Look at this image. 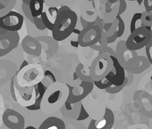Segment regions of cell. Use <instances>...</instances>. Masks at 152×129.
Returning a JSON list of instances; mask_svg holds the SVG:
<instances>
[{
	"label": "cell",
	"instance_id": "6da1fadb",
	"mask_svg": "<svg viewBox=\"0 0 152 129\" xmlns=\"http://www.w3.org/2000/svg\"><path fill=\"white\" fill-rule=\"evenodd\" d=\"M78 23V15L68 5H61L55 20L52 36L56 41H64L72 34Z\"/></svg>",
	"mask_w": 152,
	"mask_h": 129
},
{
	"label": "cell",
	"instance_id": "7a4b0ae2",
	"mask_svg": "<svg viewBox=\"0 0 152 129\" xmlns=\"http://www.w3.org/2000/svg\"><path fill=\"white\" fill-rule=\"evenodd\" d=\"M69 96V88L66 83L56 81L47 87L41 102V109L50 114L60 109Z\"/></svg>",
	"mask_w": 152,
	"mask_h": 129
},
{
	"label": "cell",
	"instance_id": "3957f363",
	"mask_svg": "<svg viewBox=\"0 0 152 129\" xmlns=\"http://www.w3.org/2000/svg\"><path fill=\"white\" fill-rule=\"evenodd\" d=\"M44 71L39 63H28L19 69L15 76V81L22 87H34L43 80Z\"/></svg>",
	"mask_w": 152,
	"mask_h": 129
},
{
	"label": "cell",
	"instance_id": "277c9868",
	"mask_svg": "<svg viewBox=\"0 0 152 129\" xmlns=\"http://www.w3.org/2000/svg\"><path fill=\"white\" fill-rule=\"evenodd\" d=\"M81 103H83L84 106L91 119L97 120L104 116L107 108L106 102L104 95L99 91L93 89V90L81 101Z\"/></svg>",
	"mask_w": 152,
	"mask_h": 129
},
{
	"label": "cell",
	"instance_id": "5b68a950",
	"mask_svg": "<svg viewBox=\"0 0 152 129\" xmlns=\"http://www.w3.org/2000/svg\"><path fill=\"white\" fill-rule=\"evenodd\" d=\"M113 60L107 53H99L89 66L91 77L94 81H99L105 77L112 71Z\"/></svg>",
	"mask_w": 152,
	"mask_h": 129
},
{
	"label": "cell",
	"instance_id": "8992f818",
	"mask_svg": "<svg viewBox=\"0 0 152 129\" xmlns=\"http://www.w3.org/2000/svg\"><path fill=\"white\" fill-rule=\"evenodd\" d=\"M151 30L141 26L132 32L126 40V47L132 50H139L146 47L151 40Z\"/></svg>",
	"mask_w": 152,
	"mask_h": 129
},
{
	"label": "cell",
	"instance_id": "52a82bcc",
	"mask_svg": "<svg viewBox=\"0 0 152 129\" xmlns=\"http://www.w3.org/2000/svg\"><path fill=\"white\" fill-rule=\"evenodd\" d=\"M116 57L119 64L124 68L125 70L129 71L136 62L138 53L135 50H129L126 47V40H120L116 45Z\"/></svg>",
	"mask_w": 152,
	"mask_h": 129
},
{
	"label": "cell",
	"instance_id": "ba28073f",
	"mask_svg": "<svg viewBox=\"0 0 152 129\" xmlns=\"http://www.w3.org/2000/svg\"><path fill=\"white\" fill-rule=\"evenodd\" d=\"M102 36V31L97 25L89 24L82 28L78 35V43L81 47H90L99 41Z\"/></svg>",
	"mask_w": 152,
	"mask_h": 129
},
{
	"label": "cell",
	"instance_id": "9c48e42d",
	"mask_svg": "<svg viewBox=\"0 0 152 129\" xmlns=\"http://www.w3.org/2000/svg\"><path fill=\"white\" fill-rule=\"evenodd\" d=\"M66 85L69 88V96L66 101L71 103L82 101L94 87V82L89 81H81L79 85L76 86H72L69 84Z\"/></svg>",
	"mask_w": 152,
	"mask_h": 129
},
{
	"label": "cell",
	"instance_id": "30bf717a",
	"mask_svg": "<svg viewBox=\"0 0 152 129\" xmlns=\"http://www.w3.org/2000/svg\"><path fill=\"white\" fill-rule=\"evenodd\" d=\"M24 16L16 11H10L5 15L0 17V27L7 31L15 32L22 28Z\"/></svg>",
	"mask_w": 152,
	"mask_h": 129
},
{
	"label": "cell",
	"instance_id": "8fae6325",
	"mask_svg": "<svg viewBox=\"0 0 152 129\" xmlns=\"http://www.w3.org/2000/svg\"><path fill=\"white\" fill-rule=\"evenodd\" d=\"M20 42V36L17 31H7L0 34V57L5 56L17 48Z\"/></svg>",
	"mask_w": 152,
	"mask_h": 129
},
{
	"label": "cell",
	"instance_id": "7c38bea8",
	"mask_svg": "<svg viewBox=\"0 0 152 129\" xmlns=\"http://www.w3.org/2000/svg\"><path fill=\"white\" fill-rule=\"evenodd\" d=\"M2 120L5 126L9 129H24L25 125L24 116L12 109L5 110L2 114Z\"/></svg>",
	"mask_w": 152,
	"mask_h": 129
},
{
	"label": "cell",
	"instance_id": "4fadbf2b",
	"mask_svg": "<svg viewBox=\"0 0 152 129\" xmlns=\"http://www.w3.org/2000/svg\"><path fill=\"white\" fill-rule=\"evenodd\" d=\"M15 96L17 102L22 107L26 108L27 106L34 104L36 100V93L34 87H20L15 81Z\"/></svg>",
	"mask_w": 152,
	"mask_h": 129
},
{
	"label": "cell",
	"instance_id": "5bb4252c",
	"mask_svg": "<svg viewBox=\"0 0 152 129\" xmlns=\"http://www.w3.org/2000/svg\"><path fill=\"white\" fill-rule=\"evenodd\" d=\"M113 60L112 71L106 76L107 79L112 83L113 85L120 86L125 81V69L119 64L116 56H110Z\"/></svg>",
	"mask_w": 152,
	"mask_h": 129
},
{
	"label": "cell",
	"instance_id": "9a60e30c",
	"mask_svg": "<svg viewBox=\"0 0 152 129\" xmlns=\"http://www.w3.org/2000/svg\"><path fill=\"white\" fill-rule=\"evenodd\" d=\"M17 71V66L15 62L9 60H0V86L10 81Z\"/></svg>",
	"mask_w": 152,
	"mask_h": 129
},
{
	"label": "cell",
	"instance_id": "2e32d148",
	"mask_svg": "<svg viewBox=\"0 0 152 129\" xmlns=\"http://www.w3.org/2000/svg\"><path fill=\"white\" fill-rule=\"evenodd\" d=\"M21 47L23 50L28 55L34 56H39L41 55V43L37 38L28 35L21 41Z\"/></svg>",
	"mask_w": 152,
	"mask_h": 129
},
{
	"label": "cell",
	"instance_id": "e0dca14e",
	"mask_svg": "<svg viewBox=\"0 0 152 129\" xmlns=\"http://www.w3.org/2000/svg\"><path fill=\"white\" fill-rule=\"evenodd\" d=\"M81 102H78L75 103H71L66 101L64 105L60 108L62 115L66 118L76 120L78 117L81 109Z\"/></svg>",
	"mask_w": 152,
	"mask_h": 129
},
{
	"label": "cell",
	"instance_id": "ac0fdd59",
	"mask_svg": "<svg viewBox=\"0 0 152 129\" xmlns=\"http://www.w3.org/2000/svg\"><path fill=\"white\" fill-rule=\"evenodd\" d=\"M103 5H104V9L103 11H101L103 21L104 22H110L113 21L116 18L119 12V2L111 3L107 0L105 4Z\"/></svg>",
	"mask_w": 152,
	"mask_h": 129
},
{
	"label": "cell",
	"instance_id": "d6986e66",
	"mask_svg": "<svg viewBox=\"0 0 152 129\" xmlns=\"http://www.w3.org/2000/svg\"><path fill=\"white\" fill-rule=\"evenodd\" d=\"M57 15H58V7L47 6V10L44 11L43 9V12L40 15V17H41L43 24L45 25L46 29H48L50 31H53Z\"/></svg>",
	"mask_w": 152,
	"mask_h": 129
},
{
	"label": "cell",
	"instance_id": "ffe728a7",
	"mask_svg": "<svg viewBox=\"0 0 152 129\" xmlns=\"http://www.w3.org/2000/svg\"><path fill=\"white\" fill-rule=\"evenodd\" d=\"M34 87L35 93H36V100H35L34 104L29 106H27L26 109L31 111L40 110V109H41L42 100H43V95H44L47 87H46L42 83V81H40V83H38L37 85H34Z\"/></svg>",
	"mask_w": 152,
	"mask_h": 129
},
{
	"label": "cell",
	"instance_id": "44dd1931",
	"mask_svg": "<svg viewBox=\"0 0 152 129\" xmlns=\"http://www.w3.org/2000/svg\"><path fill=\"white\" fill-rule=\"evenodd\" d=\"M38 129H66V124L59 118L53 116L43 121Z\"/></svg>",
	"mask_w": 152,
	"mask_h": 129
},
{
	"label": "cell",
	"instance_id": "7402d4cb",
	"mask_svg": "<svg viewBox=\"0 0 152 129\" xmlns=\"http://www.w3.org/2000/svg\"><path fill=\"white\" fill-rule=\"evenodd\" d=\"M149 66H150V62L147 57L138 55L136 62L130 69L129 71H131L133 74H141L146 69H148Z\"/></svg>",
	"mask_w": 152,
	"mask_h": 129
},
{
	"label": "cell",
	"instance_id": "603a6c76",
	"mask_svg": "<svg viewBox=\"0 0 152 129\" xmlns=\"http://www.w3.org/2000/svg\"><path fill=\"white\" fill-rule=\"evenodd\" d=\"M40 42H43L45 44H47L48 46V48L46 50V53L50 54V56L51 55H55V53L56 52L57 50H58V41H56V40H54L53 37H50V36H40V37L37 38Z\"/></svg>",
	"mask_w": 152,
	"mask_h": 129
},
{
	"label": "cell",
	"instance_id": "cb8c5ba5",
	"mask_svg": "<svg viewBox=\"0 0 152 129\" xmlns=\"http://www.w3.org/2000/svg\"><path fill=\"white\" fill-rule=\"evenodd\" d=\"M28 5L33 17H38L43 12L44 0H31Z\"/></svg>",
	"mask_w": 152,
	"mask_h": 129
},
{
	"label": "cell",
	"instance_id": "d4e9b609",
	"mask_svg": "<svg viewBox=\"0 0 152 129\" xmlns=\"http://www.w3.org/2000/svg\"><path fill=\"white\" fill-rule=\"evenodd\" d=\"M75 71L77 73L78 78L81 81H89V82H94V80L91 77L90 71H89V68L86 69L82 63H78V65L76 66Z\"/></svg>",
	"mask_w": 152,
	"mask_h": 129
},
{
	"label": "cell",
	"instance_id": "484cf974",
	"mask_svg": "<svg viewBox=\"0 0 152 129\" xmlns=\"http://www.w3.org/2000/svg\"><path fill=\"white\" fill-rule=\"evenodd\" d=\"M17 0H0V17L5 15L15 6Z\"/></svg>",
	"mask_w": 152,
	"mask_h": 129
},
{
	"label": "cell",
	"instance_id": "4316f807",
	"mask_svg": "<svg viewBox=\"0 0 152 129\" xmlns=\"http://www.w3.org/2000/svg\"><path fill=\"white\" fill-rule=\"evenodd\" d=\"M103 117L105 119L106 122V126L104 127V129H111L113 128L114 125V114L113 112V111L111 110L110 109L106 108L105 112H104V115Z\"/></svg>",
	"mask_w": 152,
	"mask_h": 129
},
{
	"label": "cell",
	"instance_id": "83f0119b",
	"mask_svg": "<svg viewBox=\"0 0 152 129\" xmlns=\"http://www.w3.org/2000/svg\"><path fill=\"white\" fill-rule=\"evenodd\" d=\"M42 83L45 85L46 87H48L52 83L56 82V77L53 74V73L50 70L44 71V74H43V78L42 80Z\"/></svg>",
	"mask_w": 152,
	"mask_h": 129
},
{
	"label": "cell",
	"instance_id": "f1b7e54d",
	"mask_svg": "<svg viewBox=\"0 0 152 129\" xmlns=\"http://www.w3.org/2000/svg\"><path fill=\"white\" fill-rule=\"evenodd\" d=\"M141 22H142V26L152 28V11L151 12L145 11L142 12Z\"/></svg>",
	"mask_w": 152,
	"mask_h": 129
},
{
	"label": "cell",
	"instance_id": "f546056e",
	"mask_svg": "<svg viewBox=\"0 0 152 129\" xmlns=\"http://www.w3.org/2000/svg\"><path fill=\"white\" fill-rule=\"evenodd\" d=\"M107 46H108V43H107V36L104 34V33H102V36H101L100 40L95 44L91 46L90 47L92 50H94L97 52H100L102 50H104L105 47H107Z\"/></svg>",
	"mask_w": 152,
	"mask_h": 129
},
{
	"label": "cell",
	"instance_id": "4dcf8cb0",
	"mask_svg": "<svg viewBox=\"0 0 152 129\" xmlns=\"http://www.w3.org/2000/svg\"><path fill=\"white\" fill-rule=\"evenodd\" d=\"M141 17H142V12H137L133 15L131 19V23H130V32H133L136 28H139L138 26V24L142 25L141 22Z\"/></svg>",
	"mask_w": 152,
	"mask_h": 129
},
{
	"label": "cell",
	"instance_id": "1f68e13d",
	"mask_svg": "<svg viewBox=\"0 0 152 129\" xmlns=\"http://www.w3.org/2000/svg\"><path fill=\"white\" fill-rule=\"evenodd\" d=\"M80 30L76 29L75 28L74 31L72 32L70 36L68 38H69V42H70V45L74 48H78L79 47V43H78V35L80 34Z\"/></svg>",
	"mask_w": 152,
	"mask_h": 129
},
{
	"label": "cell",
	"instance_id": "d6a6232c",
	"mask_svg": "<svg viewBox=\"0 0 152 129\" xmlns=\"http://www.w3.org/2000/svg\"><path fill=\"white\" fill-rule=\"evenodd\" d=\"M127 85V78H126V75H125V81L123 82V84L120 86H116V85H111L109 87H107V89H105L106 92L108 93H110V94H115V93H117L119 92H120L122 90H123V88L125 87H126Z\"/></svg>",
	"mask_w": 152,
	"mask_h": 129
},
{
	"label": "cell",
	"instance_id": "836d02e7",
	"mask_svg": "<svg viewBox=\"0 0 152 129\" xmlns=\"http://www.w3.org/2000/svg\"><path fill=\"white\" fill-rule=\"evenodd\" d=\"M94 85L96 86V87L99 90H105L107 87L112 85V83L107 79V77H104L102 79L99 80V81H94Z\"/></svg>",
	"mask_w": 152,
	"mask_h": 129
},
{
	"label": "cell",
	"instance_id": "e575fe53",
	"mask_svg": "<svg viewBox=\"0 0 152 129\" xmlns=\"http://www.w3.org/2000/svg\"><path fill=\"white\" fill-rule=\"evenodd\" d=\"M116 17L118 20L117 27H116V35H117V37L119 38L121 37L125 32V22L119 15H117Z\"/></svg>",
	"mask_w": 152,
	"mask_h": 129
},
{
	"label": "cell",
	"instance_id": "d590c367",
	"mask_svg": "<svg viewBox=\"0 0 152 129\" xmlns=\"http://www.w3.org/2000/svg\"><path fill=\"white\" fill-rule=\"evenodd\" d=\"M21 9H22V12L23 13H24V16L27 17V19H28V21H30L32 24H33L34 17L33 15H32V14H31V10H30L29 9V5H28V4H25L24 3V2H22V4H21Z\"/></svg>",
	"mask_w": 152,
	"mask_h": 129
},
{
	"label": "cell",
	"instance_id": "8d00e7d4",
	"mask_svg": "<svg viewBox=\"0 0 152 129\" xmlns=\"http://www.w3.org/2000/svg\"><path fill=\"white\" fill-rule=\"evenodd\" d=\"M89 117H90V116H89V114H88V112H87L86 109H85V106H84L83 103H81L79 115H78V117L77 118L76 121L81 122V121L86 120V119H88Z\"/></svg>",
	"mask_w": 152,
	"mask_h": 129
},
{
	"label": "cell",
	"instance_id": "74e56055",
	"mask_svg": "<svg viewBox=\"0 0 152 129\" xmlns=\"http://www.w3.org/2000/svg\"><path fill=\"white\" fill-rule=\"evenodd\" d=\"M33 24H34V26L36 27L37 29L39 30V31H44V30H46V27L45 25L43 24V21H42L40 16L34 17Z\"/></svg>",
	"mask_w": 152,
	"mask_h": 129
},
{
	"label": "cell",
	"instance_id": "f35d334b",
	"mask_svg": "<svg viewBox=\"0 0 152 129\" xmlns=\"http://www.w3.org/2000/svg\"><path fill=\"white\" fill-rule=\"evenodd\" d=\"M65 0H44V4L48 7H58L63 5Z\"/></svg>",
	"mask_w": 152,
	"mask_h": 129
},
{
	"label": "cell",
	"instance_id": "ab89813d",
	"mask_svg": "<svg viewBox=\"0 0 152 129\" xmlns=\"http://www.w3.org/2000/svg\"><path fill=\"white\" fill-rule=\"evenodd\" d=\"M145 51H146V55H147V58L148 59L149 62H150V65L152 66V42H149L146 47H145Z\"/></svg>",
	"mask_w": 152,
	"mask_h": 129
},
{
	"label": "cell",
	"instance_id": "60d3db41",
	"mask_svg": "<svg viewBox=\"0 0 152 129\" xmlns=\"http://www.w3.org/2000/svg\"><path fill=\"white\" fill-rule=\"evenodd\" d=\"M15 74L13 77H12V79L10 80L11 81V85H10V92H11V95H12V99L14 100V101L17 102V99H16V96H15Z\"/></svg>",
	"mask_w": 152,
	"mask_h": 129
},
{
	"label": "cell",
	"instance_id": "b9f144b4",
	"mask_svg": "<svg viewBox=\"0 0 152 129\" xmlns=\"http://www.w3.org/2000/svg\"><path fill=\"white\" fill-rule=\"evenodd\" d=\"M119 12H118V15H121L123 13H124L125 11L126 10L127 8V3H126V0H119Z\"/></svg>",
	"mask_w": 152,
	"mask_h": 129
},
{
	"label": "cell",
	"instance_id": "7bdbcfd3",
	"mask_svg": "<svg viewBox=\"0 0 152 129\" xmlns=\"http://www.w3.org/2000/svg\"><path fill=\"white\" fill-rule=\"evenodd\" d=\"M99 53H107V55H110V56H116V51L113 48H111V47H108V46L105 47L104 50L99 52Z\"/></svg>",
	"mask_w": 152,
	"mask_h": 129
},
{
	"label": "cell",
	"instance_id": "ee69618b",
	"mask_svg": "<svg viewBox=\"0 0 152 129\" xmlns=\"http://www.w3.org/2000/svg\"><path fill=\"white\" fill-rule=\"evenodd\" d=\"M133 73H132L131 71L128 70H125V75H126V78H127V85L126 86H129L132 83L133 79H134V76H133Z\"/></svg>",
	"mask_w": 152,
	"mask_h": 129
},
{
	"label": "cell",
	"instance_id": "f6af8a7d",
	"mask_svg": "<svg viewBox=\"0 0 152 129\" xmlns=\"http://www.w3.org/2000/svg\"><path fill=\"white\" fill-rule=\"evenodd\" d=\"M143 4L146 12L152 11V0H143Z\"/></svg>",
	"mask_w": 152,
	"mask_h": 129
},
{
	"label": "cell",
	"instance_id": "bcb514c9",
	"mask_svg": "<svg viewBox=\"0 0 152 129\" xmlns=\"http://www.w3.org/2000/svg\"><path fill=\"white\" fill-rule=\"evenodd\" d=\"M117 38L118 37H117V35H116V32H115L113 34L111 35V36H108V37H107V43H108V44H110V43H113V42L116 41Z\"/></svg>",
	"mask_w": 152,
	"mask_h": 129
},
{
	"label": "cell",
	"instance_id": "7dc6e473",
	"mask_svg": "<svg viewBox=\"0 0 152 129\" xmlns=\"http://www.w3.org/2000/svg\"><path fill=\"white\" fill-rule=\"evenodd\" d=\"M80 21H81V26H82V28H85V27H87V26L88 25V22L86 21V20H85V18H84L83 17H82V16H81Z\"/></svg>",
	"mask_w": 152,
	"mask_h": 129
},
{
	"label": "cell",
	"instance_id": "c3c4849f",
	"mask_svg": "<svg viewBox=\"0 0 152 129\" xmlns=\"http://www.w3.org/2000/svg\"><path fill=\"white\" fill-rule=\"evenodd\" d=\"M28 61L24 60V61H23L22 64H21V66H20V68H19V69H22L23 67H24V66H27V65H28Z\"/></svg>",
	"mask_w": 152,
	"mask_h": 129
},
{
	"label": "cell",
	"instance_id": "681fc988",
	"mask_svg": "<svg viewBox=\"0 0 152 129\" xmlns=\"http://www.w3.org/2000/svg\"><path fill=\"white\" fill-rule=\"evenodd\" d=\"M127 1H132V2H133V1H137L139 5H141V4H142V2H143V0H127Z\"/></svg>",
	"mask_w": 152,
	"mask_h": 129
},
{
	"label": "cell",
	"instance_id": "f907efd6",
	"mask_svg": "<svg viewBox=\"0 0 152 129\" xmlns=\"http://www.w3.org/2000/svg\"><path fill=\"white\" fill-rule=\"evenodd\" d=\"M5 32H7V31H5V30H4L3 28H2L0 27V34H1L5 33Z\"/></svg>",
	"mask_w": 152,
	"mask_h": 129
},
{
	"label": "cell",
	"instance_id": "816d5d0a",
	"mask_svg": "<svg viewBox=\"0 0 152 129\" xmlns=\"http://www.w3.org/2000/svg\"><path fill=\"white\" fill-rule=\"evenodd\" d=\"M108 2H111V3H115V2H117L119 0H107Z\"/></svg>",
	"mask_w": 152,
	"mask_h": 129
},
{
	"label": "cell",
	"instance_id": "f5cc1de1",
	"mask_svg": "<svg viewBox=\"0 0 152 129\" xmlns=\"http://www.w3.org/2000/svg\"><path fill=\"white\" fill-rule=\"evenodd\" d=\"M21 1H22V2H24V3H25V4H29V2H30V1H31V0H21Z\"/></svg>",
	"mask_w": 152,
	"mask_h": 129
},
{
	"label": "cell",
	"instance_id": "db71d44e",
	"mask_svg": "<svg viewBox=\"0 0 152 129\" xmlns=\"http://www.w3.org/2000/svg\"><path fill=\"white\" fill-rule=\"evenodd\" d=\"M30 128L35 129V128H34V126H28V127L26 128V129H30Z\"/></svg>",
	"mask_w": 152,
	"mask_h": 129
},
{
	"label": "cell",
	"instance_id": "11a10c76",
	"mask_svg": "<svg viewBox=\"0 0 152 129\" xmlns=\"http://www.w3.org/2000/svg\"><path fill=\"white\" fill-rule=\"evenodd\" d=\"M151 40H150V41L152 42V28H151Z\"/></svg>",
	"mask_w": 152,
	"mask_h": 129
},
{
	"label": "cell",
	"instance_id": "9f6ffc18",
	"mask_svg": "<svg viewBox=\"0 0 152 129\" xmlns=\"http://www.w3.org/2000/svg\"><path fill=\"white\" fill-rule=\"evenodd\" d=\"M88 2H94V0H87Z\"/></svg>",
	"mask_w": 152,
	"mask_h": 129
},
{
	"label": "cell",
	"instance_id": "6f0895ef",
	"mask_svg": "<svg viewBox=\"0 0 152 129\" xmlns=\"http://www.w3.org/2000/svg\"><path fill=\"white\" fill-rule=\"evenodd\" d=\"M151 80H152V76H151Z\"/></svg>",
	"mask_w": 152,
	"mask_h": 129
}]
</instances>
